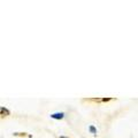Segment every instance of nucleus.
Masks as SVG:
<instances>
[{
	"label": "nucleus",
	"instance_id": "nucleus-1",
	"mask_svg": "<svg viewBox=\"0 0 138 138\" xmlns=\"http://www.w3.org/2000/svg\"><path fill=\"white\" fill-rule=\"evenodd\" d=\"M51 116L53 119H62L63 117V114L62 113H55V114H52Z\"/></svg>",
	"mask_w": 138,
	"mask_h": 138
},
{
	"label": "nucleus",
	"instance_id": "nucleus-2",
	"mask_svg": "<svg viewBox=\"0 0 138 138\" xmlns=\"http://www.w3.org/2000/svg\"><path fill=\"white\" fill-rule=\"evenodd\" d=\"M90 130H91L92 132H95V128H93V127H91V128H90Z\"/></svg>",
	"mask_w": 138,
	"mask_h": 138
}]
</instances>
